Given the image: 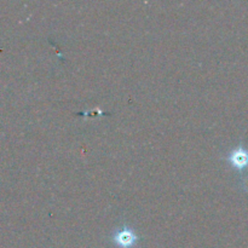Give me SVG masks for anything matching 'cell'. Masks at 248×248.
<instances>
[{
    "instance_id": "cell-1",
    "label": "cell",
    "mask_w": 248,
    "mask_h": 248,
    "mask_svg": "<svg viewBox=\"0 0 248 248\" xmlns=\"http://www.w3.org/2000/svg\"><path fill=\"white\" fill-rule=\"evenodd\" d=\"M114 241L121 248H131L135 246V244L137 242V235L135 234V232L128 228H123V229L118 230L114 235Z\"/></svg>"
},
{
    "instance_id": "cell-2",
    "label": "cell",
    "mask_w": 248,
    "mask_h": 248,
    "mask_svg": "<svg viewBox=\"0 0 248 248\" xmlns=\"http://www.w3.org/2000/svg\"><path fill=\"white\" fill-rule=\"evenodd\" d=\"M229 161L237 170H244L248 166V152L245 148L239 147L229 155Z\"/></svg>"
}]
</instances>
